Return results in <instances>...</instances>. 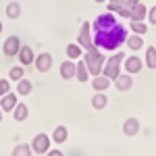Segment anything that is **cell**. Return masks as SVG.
<instances>
[{
	"mask_svg": "<svg viewBox=\"0 0 156 156\" xmlns=\"http://www.w3.org/2000/svg\"><path fill=\"white\" fill-rule=\"evenodd\" d=\"M92 31H94V46L102 50H119L125 40H127V27L117 23L115 12H102L98 15L92 23Z\"/></svg>",
	"mask_w": 156,
	"mask_h": 156,
	"instance_id": "obj_1",
	"label": "cell"
},
{
	"mask_svg": "<svg viewBox=\"0 0 156 156\" xmlns=\"http://www.w3.org/2000/svg\"><path fill=\"white\" fill-rule=\"evenodd\" d=\"M83 62L87 65V71H90V75H92V77H96V75H100V73H102L106 58H104V54L100 52V48H96V46H94V48L85 50Z\"/></svg>",
	"mask_w": 156,
	"mask_h": 156,
	"instance_id": "obj_2",
	"label": "cell"
},
{
	"mask_svg": "<svg viewBox=\"0 0 156 156\" xmlns=\"http://www.w3.org/2000/svg\"><path fill=\"white\" fill-rule=\"evenodd\" d=\"M123 60H125V54H123L121 50H117V54H112L110 58H106L104 69H102V75H106L110 81H115L121 75V62H123Z\"/></svg>",
	"mask_w": 156,
	"mask_h": 156,
	"instance_id": "obj_3",
	"label": "cell"
},
{
	"mask_svg": "<svg viewBox=\"0 0 156 156\" xmlns=\"http://www.w3.org/2000/svg\"><path fill=\"white\" fill-rule=\"evenodd\" d=\"M77 44H79L81 48H85V50L94 48V36H92V23H87V21H83V25H81V29H79V36H77Z\"/></svg>",
	"mask_w": 156,
	"mask_h": 156,
	"instance_id": "obj_4",
	"label": "cell"
},
{
	"mask_svg": "<svg viewBox=\"0 0 156 156\" xmlns=\"http://www.w3.org/2000/svg\"><path fill=\"white\" fill-rule=\"evenodd\" d=\"M21 46H23V44H21V37L19 36H9L6 40H4V44H2V52H4V56L12 58V56L19 54Z\"/></svg>",
	"mask_w": 156,
	"mask_h": 156,
	"instance_id": "obj_5",
	"label": "cell"
},
{
	"mask_svg": "<svg viewBox=\"0 0 156 156\" xmlns=\"http://www.w3.org/2000/svg\"><path fill=\"white\" fill-rule=\"evenodd\" d=\"M29 146H31L34 154H46V152L50 150V135H46V133H37Z\"/></svg>",
	"mask_w": 156,
	"mask_h": 156,
	"instance_id": "obj_6",
	"label": "cell"
},
{
	"mask_svg": "<svg viewBox=\"0 0 156 156\" xmlns=\"http://www.w3.org/2000/svg\"><path fill=\"white\" fill-rule=\"evenodd\" d=\"M34 65H36V69L40 73H48L52 69V54L50 52H42V54H37L36 60H34Z\"/></svg>",
	"mask_w": 156,
	"mask_h": 156,
	"instance_id": "obj_7",
	"label": "cell"
},
{
	"mask_svg": "<svg viewBox=\"0 0 156 156\" xmlns=\"http://www.w3.org/2000/svg\"><path fill=\"white\" fill-rule=\"evenodd\" d=\"M123 65H125V71L129 73V75H135V73H140V71H142V67H144L142 58H137L135 54H131V56H125Z\"/></svg>",
	"mask_w": 156,
	"mask_h": 156,
	"instance_id": "obj_8",
	"label": "cell"
},
{
	"mask_svg": "<svg viewBox=\"0 0 156 156\" xmlns=\"http://www.w3.org/2000/svg\"><path fill=\"white\" fill-rule=\"evenodd\" d=\"M115 87H117L119 92H129L133 87V77L129 73H121L119 77L115 79Z\"/></svg>",
	"mask_w": 156,
	"mask_h": 156,
	"instance_id": "obj_9",
	"label": "cell"
},
{
	"mask_svg": "<svg viewBox=\"0 0 156 156\" xmlns=\"http://www.w3.org/2000/svg\"><path fill=\"white\" fill-rule=\"evenodd\" d=\"M17 58H19V62H21L23 67H27V65H34L36 56H34V50H31V46L23 44V46H21V50H19V54H17Z\"/></svg>",
	"mask_w": 156,
	"mask_h": 156,
	"instance_id": "obj_10",
	"label": "cell"
},
{
	"mask_svg": "<svg viewBox=\"0 0 156 156\" xmlns=\"http://www.w3.org/2000/svg\"><path fill=\"white\" fill-rule=\"evenodd\" d=\"M123 133H125L127 137L137 135V133H140V121L135 119V117H129V119L123 123Z\"/></svg>",
	"mask_w": 156,
	"mask_h": 156,
	"instance_id": "obj_11",
	"label": "cell"
},
{
	"mask_svg": "<svg viewBox=\"0 0 156 156\" xmlns=\"http://www.w3.org/2000/svg\"><path fill=\"white\" fill-rule=\"evenodd\" d=\"M75 69H77V62H73L71 58L65 60L60 65V77L62 79H75Z\"/></svg>",
	"mask_w": 156,
	"mask_h": 156,
	"instance_id": "obj_12",
	"label": "cell"
},
{
	"mask_svg": "<svg viewBox=\"0 0 156 156\" xmlns=\"http://www.w3.org/2000/svg\"><path fill=\"white\" fill-rule=\"evenodd\" d=\"M110 83H112V81L108 79L106 75H102V73L96 75V77H92V87H94L96 92H104V90H108Z\"/></svg>",
	"mask_w": 156,
	"mask_h": 156,
	"instance_id": "obj_13",
	"label": "cell"
},
{
	"mask_svg": "<svg viewBox=\"0 0 156 156\" xmlns=\"http://www.w3.org/2000/svg\"><path fill=\"white\" fill-rule=\"evenodd\" d=\"M17 106V94H4L2 96V100H0V108H2V112H9L11 110L12 112V108Z\"/></svg>",
	"mask_w": 156,
	"mask_h": 156,
	"instance_id": "obj_14",
	"label": "cell"
},
{
	"mask_svg": "<svg viewBox=\"0 0 156 156\" xmlns=\"http://www.w3.org/2000/svg\"><path fill=\"white\" fill-rule=\"evenodd\" d=\"M146 17H148V9H146L144 4L140 2V4H135V6L131 9L129 21H146Z\"/></svg>",
	"mask_w": 156,
	"mask_h": 156,
	"instance_id": "obj_15",
	"label": "cell"
},
{
	"mask_svg": "<svg viewBox=\"0 0 156 156\" xmlns=\"http://www.w3.org/2000/svg\"><path fill=\"white\" fill-rule=\"evenodd\" d=\"M67 137H69V129H67L65 125L54 127V131H52V142H54V144H65Z\"/></svg>",
	"mask_w": 156,
	"mask_h": 156,
	"instance_id": "obj_16",
	"label": "cell"
},
{
	"mask_svg": "<svg viewBox=\"0 0 156 156\" xmlns=\"http://www.w3.org/2000/svg\"><path fill=\"white\" fill-rule=\"evenodd\" d=\"M29 117V108H27V104H23V102H17V106L12 108V119L15 121H25Z\"/></svg>",
	"mask_w": 156,
	"mask_h": 156,
	"instance_id": "obj_17",
	"label": "cell"
},
{
	"mask_svg": "<svg viewBox=\"0 0 156 156\" xmlns=\"http://www.w3.org/2000/svg\"><path fill=\"white\" fill-rule=\"evenodd\" d=\"M90 77H92V75H90V71H87V65H85L83 60H79V62H77V69H75V79L81 81V83H85Z\"/></svg>",
	"mask_w": 156,
	"mask_h": 156,
	"instance_id": "obj_18",
	"label": "cell"
},
{
	"mask_svg": "<svg viewBox=\"0 0 156 156\" xmlns=\"http://www.w3.org/2000/svg\"><path fill=\"white\" fill-rule=\"evenodd\" d=\"M31 92H34V83H31L29 79L23 77V79L17 81V94H19V96H29Z\"/></svg>",
	"mask_w": 156,
	"mask_h": 156,
	"instance_id": "obj_19",
	"label": "cell"
},
{
	"mask_svg": "<svg viewBox=\"0 0 156 156\" xmlns=\"http://www.w3.org/2000/svg\"><path fill=\"white\" fill-rule=\"evenodd\" d=\"M125 44H127V46H129L133 52H135V50H140V48H144V40H142V36H137V34H133V36H127Z\"/></svg>",
	"mask_w": 156,
	"mask_h": 156,
	"instance_id": "obj_20",
	"label": "cell"
},
{
	"mask_svg": "<svg viewBox=\"0 0 156 156\" xmlns=\"http://www.w3.org/2000/svg\"><path fill=\"white\" fill-rule=\"evenodd\" d=\"M6 17H9V19H19V17H21V4L15 2V0L9 2V4H6Z\"/></svg>",
	"mask_w": 156,
	"mask_h": 156,
	"instance_id": "obj_21",
	"label": "cell"
},
{
	"mask_svg": "<svg viewBox=\"0 0 156 156\" xmlns=\"http://www.w3.org/2000/svg\"><path fill=\"white\" fill-rule=\"evenodd\" d=\"M108 104V98L106 94H102V92H98V94H94V98H92V106L96 108V110H102V108Z\"/></svg>",
	"mask_w": 156,
	"mask_h": 156,
	"instance_id": "obj_22",
	"label": "cell"
},
{
	"mask_svg": "<svg viewBox=\"0 0 156 156\" xmlns=\"http://www.w3.org/2000/svg\"><path fill=\"white\" fill-rule=\"evenodd\" d=\"M31 146L29 144H17L15 148H12V152H11V156H31Z\"/></svg>",
	"mask_w": 156,
	"mask_h": 156,
	"instance_id": "obj_23",
	"label": "cell"
},
{
	"mask_svg": "<svg viewBox=\"0 0 156 156\" xmlns=\"http://www.w3.org/2000/svg\"><path fill=\"white\" fill-rule=\"evenodd\" d=\"M81 54H83V48H81L79 44H69V46H67V56L71 60L81 58Z\"/></svg>",
	"mask_w": 156,
	"mask_h": 156,
	"instance_id": "obj_24",
	"label": "cell"
},
{
	"mask_svg": "<svg viewBox=\"0 0 156 156\" xmlns=\"http://www.w3.org/2000/svg\"><path fill=\"white\" fill-rule=\"evenodd\" d=\"M146 67L148 69H156V48L154 46H150V48H146Z\"/></svg>",
	"mask_w": 156,
	"mask_h": 156,
	"instance_id": "obj_25",
	"label": "cell"
},
{
	"mask_svg": "<svg viewBox=\"0 0 156 156\" xmlns=\"http://www.w3.org/2000/svg\"><path fill=\"white\" fill-rule=\"evenodd\" d=\"M9 77H11L12 81H19V79H23V77H25L23 65H19V67H12L11 71H9Z\"/></svg>",
	"mask_w": 156,
	"mask_h": 156,
	"instance_id": "obj_26",
	"label": "cell"
},
{
	"mask_svg": "<svg viewBox=\"0 0 156 156\" xmlns=\"http://www.w3.org/2000/svg\"><path fill=\"white\" fill-rule=\"evenodd\" d=\"M131 31H133V34H137V36H144L146 31H148L146 21H131Z\"/></svg>",
	"mask_w": 156,
	"mask_h": 156,
	"instance_id": "obj_27",
	"label": "cell"
},
{
	"mask_svg": "<svg viewBox=\"0 0 156 156\" xmlns=\"http://www.w3.org/2000/svg\"><path fill=\"white\" fill-rule=\"evenodd\" d=\"M9 92H11V81L9 79H0V96H4Z\"/></svg>",
	"mask_w": 156,
	"mask_h": 156,
	"instance_id": "obj_28",
	"label": "cell"
},
{
	"mask_svg": "<svg viewBox=\"0 0 156 156\" xmlns=\"http://www.w3.org/2000/svg\"><path fill=\"white\" fill-rule=\"evenodd\" d=\"M146 19L150 21V25H156V6L148 9V17H146Z\"/></svg>",
	"mask_w": 156,
	"mask_h": 156,
	"instance_id": "obj_29",
	"label": "cell"
},
{
	"mask_svg": "<svg viewBox=\"0 0 156 156\" xmlns=\"http://www.w3.org/2000/svg\"><path fill=\"white\" fill-rule=\"evenodd\" d=\"M140 2H142V0H125V6H127V9H133V6L140 4Z\"/></svg>",
	"mask_w": 156,
	"mask_h": 156,
	"instance_id": "obj_30",
	"label": "cell"
},
{
	"mask_svg": "<svg viewBox=\"0 0 156 156\" xmlns=\"http://www.w3.org/2000/svg\"><path fill=\"white\" fill-rule=\"evenodd\" d=\"M46 156H65V154H62L60 150H48V152H46Z\"/></svg>",
	"mask_w": 156,
	"mask_h": 156,
	"instance_id": "obj_31",
	"label": "cell"
},
{
	"mask_svg": "<svg viewBox=\"0 0 156 156\" xmlns=\"http://www.w3.org/2000/svg\"><path fill=\"white\" fill-rule=\"evenodd\" d=\"M110 2H117V4H123L125 0H110Z\"/></svg>",
	"mask_w": 156,
	"mask_h": 156,
	"instance_id": "obj_32",
	"label": "cell"
},
{
	"mask_svg": "<svg viewBox=\"0 0 156 156\" xmlns=\"http://www.w3.org/2000/svg\"><path fill=\"white\" fill-rule=\"evenodd\" d=\"M2 29H4V25H2V21H0V34H2Z\"/></svg>",
	"mask_w": 156,
	"mask_h": 156,
	"instance_id": "obj_33",
	"label": "cell"
},
{
	"mask_svg": "<svg viewBox=\"0 0 156 156\" xmlns=\"http://www.w3.org/2000/svg\"><path fill=\"white\" fill-rule=\"evenodd\" d=\"M0 121H2V108H0Z\"/></svg>",
	"mask_w": 156,
	"mask_h": 156,
	"instance_id": "obj_34",
	"label": "cell"
},
{
	"mask_svg": "<svg viewBox=\"0 0 156 156\" xmlns=\"http://www.w3.org/2000/svg\"><path fill=\"white\" fill-rule=\"evenodd\" d=\"M96 2H106V0H96Z\"/></svg>",
	"mask_w": 156,
	"mask_h": 156,
	"instance_id": "obj_35",
	"label": "cell"
}]
</instances>
